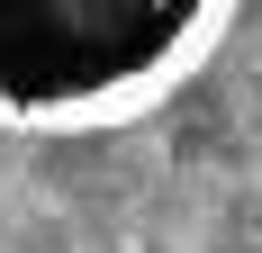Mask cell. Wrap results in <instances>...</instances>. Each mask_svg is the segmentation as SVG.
<instances>
[{
	"label": "cell",
	"mask_w": 262,
	"mask_h": 253,
	"mask_svg": "<svg viewBox=\"0 0 262 253\" xmlns=\"http://www.w3.org/2000/svg\"><path fill=\"white\" fill-rule=\"evenodd\" d=\"M235 0H0V126H108L163 100Z\"/></svg>",
	"instance_id": "cell-1"
}]
</instances>
